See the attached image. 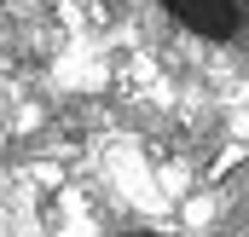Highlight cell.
I'll use <instances>...</instances> for the list:
<instances>
[{
	"label": "cell",
	"instance_id": "obj_1",
	"mask_svg": "<svg viewBox=\"0 0 249 237\" xmlns=\"http://www.w3.org/2000/svg\"><path fill=\"white\" fill-rule=\"evenodd\" d=\"M162 12L180 29L203 35V41H238V35H249V0H162Z\"/></svg>",
	"mask_w": 249,
	"mask_h": 237
},
{
	"label": "cell",
	"instance_id": "obj_2",
	"mask_svg": "<svg viewBox=\"0 0 249 237\" xmlns=\"http://www.w3.org/2000/svg\"><path fill=\"white\" fill-rule=\"evenodd\" d=\"M127 237H162V232H127Z\"/></svg>",
	"mask_w": 249,
	"mask_h": 237
}]
</instances>
